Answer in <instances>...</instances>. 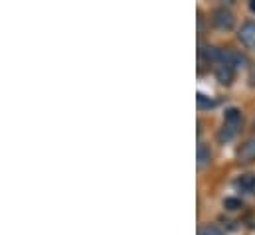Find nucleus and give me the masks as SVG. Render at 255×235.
Returning <instances> with one entry per match:
<instances>
[{
	"label": "nucleus",
	"instance_id": "10",
	"mask_svg": "<svg viewBox=\"0 0 255 235\" xmlns=\"http://www.w3.org/2000/svg\"><path fill=\"white\" fill-rule=\"evenodd\" d=\"M224 208H226L228 212H238V210L244 208V202H242L240 198H226V200H224Z\"/></svg>",
	"mask_w": 255,
	"mask_h": 235
},
{
	"label": "nucleus",
	"instance_id": "11",
	"mask_svg": "<svg viewBox=\"0 0 255 235\" xmlns=\"http://www.w3.org/2000/svg\"><path fill=\"white\" fill-rule=\"evenodd\" d=\"M196 103H198V107H200V109H210V107H214V105H216V101H214L212 97L204 95V93H198V95H196Z\"/></svg>",
	"mask_w": 255,
	"mask_h": 235
},
{
	"label": "nucleus",
	"instance_id": "12",
	"mask_svg": "<svg viewBox=\"0 0 255 235\" xmlns=\"http://www.w3.org/2000/svg\"><path fill=\"white\" fill-rule=\"evenodd\" d=\"M250 83H252V85L255 87V63L252 65V67H250Z\"/></svg>",
	"mask_w": 255,
	"mask_h": 235
},
{
	"label": "nucleus",
	"instance_id": "9",
	"mask_svg": "<svg viewBox=\"0 0 255 235\" xmlns=\"http://www.w3.org/2000/svg\"><path fill=\"white\" fill-rule=\"evenodd\" d=\"M198 235H224V230L220 226H216V224H206V226L200 228Z\"/></svg>",
	"mask_w": 255,
	"mask_h": 235
},
{
	"label": "nucleus",
	"instance_id": "7",
	"mask_svg": "<svg viewBox=\"0 0 255 235\" xmlns=\"http://www.w3.org/2000/svg\"><path fill=\"white\" fill-rule=\"evenodd\" d=\"M196 160H198V168H206L212 164V148L206 142H198L196 148Z\"/></svg>",
	"mask_w": 255,
	"mask_h": 235
},
{
	"label": "nucleus",
	"instance_id": "5",
	"mask_svg": "<svg viewBox=\"0 0 255 235\" xmlns=\"http://www.w3.org/2000/svg\"><path fill=\"white\" fill-rule=\"evenodd\" d=\"M238 40H240L246 48L255 50V22H246V24L240 28V32H238Z\"/></svg>",
	"mask_w": 255,
	"mask_h": 235
},
{
	"label": "nucleus",
	"instance_id": "4",
	"mask_svg": "<svg viewBox=\"0 0 255 235\" xmlns=\"http://www.w3.org/2000/svg\"><path fill=\"white\" fill-rule=\"evenodd\" d=\"M236 160H238L240 164H254L255 162V136L246 138V140L238 146Z\"/></svg>",
	"mask_w": 255,
	"mask_h": 235
},
{
	"label": "nucleus",
	"instance_id": "1",
	"mask_svg": "<svg viewBox=\"0 0 255 235\" xmlns=\"http://www.w3.org/2000/svg\"><path fill=\"white\" fill-rule=\"evenodd\" d=\"M242 126H244V113H242V109H238V107H228V109L224 111V126H222L220 132H218V140H220L222 144L234 140V138L240 134Z\"/></svg>",
	"mask_w": 255,
	"mask_h": 235
},
{
	"label": "nucleus",
	"instance_id": "6",
	"mask_svg": "<svg viewBox=\"0 0 255 235\" xmlns=\"http://www.w3.org/2000/svg\"><path fill=\"white\" fill-rule=\"evenodd\" d=\"M234 188L238 192H242V194H255V174L248 172V174L238 176L236 182H234Z\"/></svg>",
	"mask_w": 255,
	"mask_h": 235
},
{
	"label": "nucleus",
	"instance_id": "8",
	"mask_svg": "<svg viewBox=\"0 0 255 235\" xmlns=\"http://www.w3.org/2000/svg\"><path fill=\"white\" fill-rule=\"evenodd\" d=\"M214 73H216V79H218L222 85H232V83H234L236 69L226 67V65H214Z\"/></svg>",
	"mask_w": 255,
	"mask_h": 235
},
{
	"label": "nucleus",
	"instance_id": "3",
	"mask_svg": "<svg viewBox=\"0 0 255 235\" xmlns=\"http://www.w3.org/2000/svg\"><path fill=\"white\" fill-rule=\"evenodd\" d=\"M212 24H214V28H218L222 32H230L236 26V16H234V12L230 8L220 6V8H216L212 12Z\"/></svg>",
	"mask_w": 255,
	"mask_h": 235
},
{
	"label": "nucleus",
	"instance_id": "13",
	"mask_svg": "<svg viewBox=\"0 0 255 235\" xmlns=\"http://www.w3.org/2000/svg\"><path fill=\"white\" fill-rule=\"evenodd\" d=\"M250 8H252V10H254V12H255V0H252V4H250Z\"/></svg>",
	"mask_w": 255,
	"mask_h": 235
},
{
	"label": "nucleus",
	"instance_id": "2",
	"mask_svg": "<svg viewBox=\"0 0 255 235\" xmlns=\"http://www.w3.org/2000/svg\"><path fill=\"white\" fill-rule=\"evenodd\" d=\"M214 65H226V67H232V69L238 71V69L248 65V58L242 52L232 50V48H216Z\"/></svg>",
	"mask_w": 255,
	"mask_h": 235
}]
</instances>
